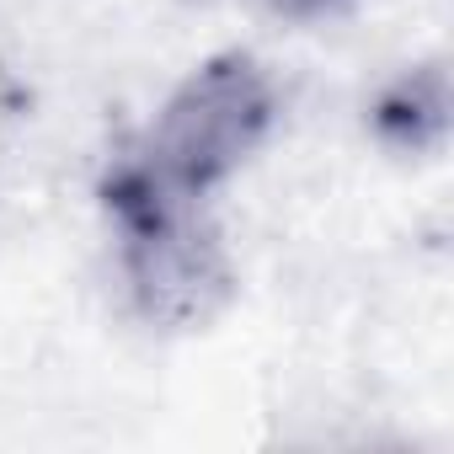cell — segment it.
I'll return each instance as SVG.
<instances>
[{
	"label": "cell",
	"mask_w": 454,
	"mask_h": 454,
	"mask_svg": "<svg viewBox=\"0 0 454 454\" xmlns=\"http://www.w3.org/2000/svg\"><path fill=\"white\" fill-rule=\"evenodd\" d=\"M257 6L278 22H294V27H316V22H337L348 12H358L364 0H257Z\"/></svg>",
	"instance_id": "cell-4"
},
{
	"label": "cell",
	"mask_w": 454,
	"mask_h": 454,
	"mask_svg": "<svg viewBox=\"0 0 454 454\" xmlns=\"http://www.w3.org/2000/svg\"><path fill=\"white\" fill-rule=\"evenodd\" d=\"M97 203L107 214L118 273L139 321L187 332L231 300V252L219 241L214 208L160 182L134 145L107 160Z\"/></svg>",
	"instance_id": "cell-1"
},
{
	"label": "cell",
	"mask_w": 454,
	"mask_h": 454,
	"mask_svg": "<svg viewBox=\"0 0 454 454\" xmlns=\"http://www.w3.org/2000/svg\"><path fill=\"white\" fill-rule=\"evenodd\" d=\"M449 113H454V97H449L443 59H417L369 91L364 129L395 160H433L449 145Z\"/></svg>",
	"instance_id": "cell-3"
},
{
	"label": "cell",
	"mask_w": 454,
	"mask_h": 454,
	"mask_svg": "<svg viewBox=\"0 0 454 454\" xmlns=\"http://www.w3.org/2000/svg\"><path fill=\"white\" fill-rule=\"evenodd\" d=\"M284 91L252 49H219L176 81L134 150L198 203H214L278 134Z\"/></svg>",
	"instance_id": "cell-2"
}]
</instances>
